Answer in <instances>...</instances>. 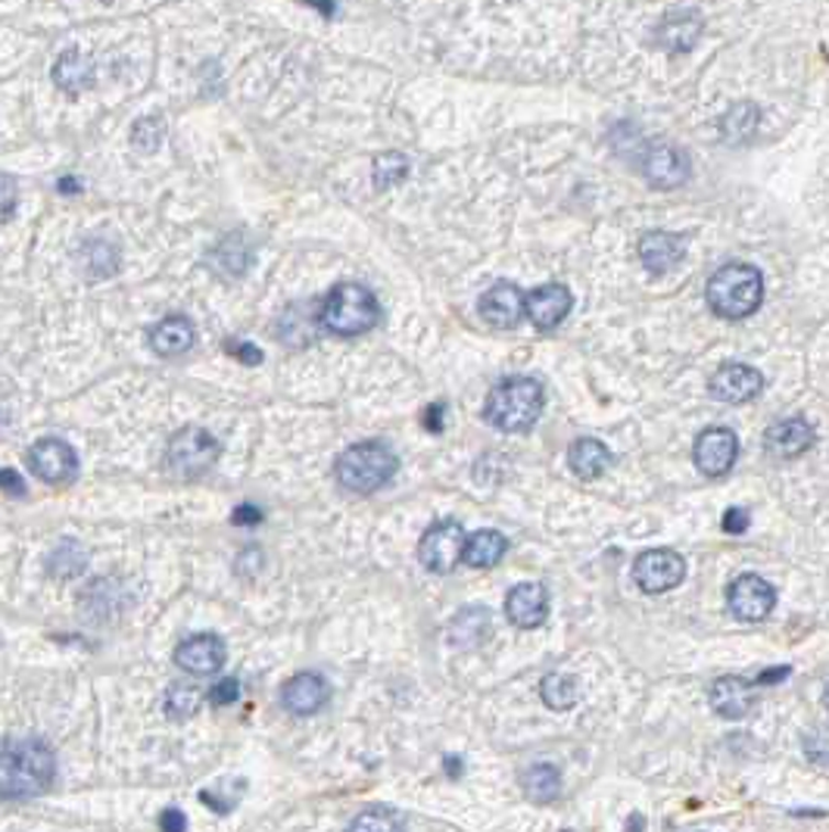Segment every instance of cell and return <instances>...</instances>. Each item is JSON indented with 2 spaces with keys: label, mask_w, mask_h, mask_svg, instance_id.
<instances>
[{
  "label": "cell",
  "mask_w": 829,
  "mask_h": 832,
  "mask_svg": "<svg viewBox=\"0 0 829 832\" xmlns=\"http://www.w3.org/2000/svg\"><path fill=\"white\" fill-rule=\"evenodd\" d=\"M57 774L54 752L41 739H13L0 749V798H35Z\"/></svg>",
  "instance_id": "1"
},
{
  "label": "cell",
  "mask_w": 829,
  "mask_h": 832,
  "mask_svg": "<svg viewBox=\"0 0 829 832\" xmlns=\"http://www.w3.org/2000/svg\"><path fill=\"white\" fill-rule=\"evenodd\" d=\"M546 393L537 378H505L490 390L483 418L505 434H524L540 421Z\"/></svg>",
  "instance_id": "2"
},
{
  "label": "cell",
  "mask_w": 829,
  "mask_h": 832,
  "mask_svg": "<svg viewBox=\"0 0 829 832\" xmlns=\"http://www.w3.org/2000/svg\"><path fill=\"white\" fill-rule=\"evenodd\" d=\"M705 296H708L714 315H720L727 322H742L761 306L764 278L749 262H727L712 274Z\"/></svg>",
  "instance_id": "3"
},
{
  "label": "cell",
  "mask_w": 829,
  "mask_h": 832,
  "mask_svg": "<svg viewBox=\"0 0 829 832\" xmlns=\"http://www.w3.org/2000/svg\"><path fill=\"white\" fill-rule=\"evenodd\" d=\"M318 325L337 337H359L381 325V303L362 284H337L318 310Z\"/></svg>",
  "instance_id": "4"
},
{
  "label": "cell",
  "mask_w": 829,
  "mask_h": 832,
  "mask_svg": "<svg viewBox=\"0 0 829 832\" xmlns=\"http://www.w3.org/2000/svg\"><path fill=\"white\" fill-rule=\"evenodd\" d=\"M396 471H400V459L393 456L390 446L378 443V440L349 446L340 452V459L334 465L340 486L349 493H359V496L378 493L381 486L393 481Z\"/></svg>",
  "instance_id": "5"
},
{
  "label": "cell",
  "mask_w": 829,
  "mask_h": 832,
  "mask_svg": "<svg viewBox=\"0 0 829 832\" xmlns=\"http://www.w3.org/2000/svg\"><path fill=\"white\" fill-rule=\"evenodd\" d=\"M222 446L215 440L210 430L203 427H184L178 430L169 443V452H166V462H169V471L181 481H193L200 474H206L210 468L215 465Z\"/></svg>",
  "instance_id": "6"
},
{
  "label": "cell",
  "mask_w": 829,
  "mask_h": 832,
  "mask_svg": "<svg viewBox=\"0 0 829 832\" xmlns=\"http://www.w3.org/2000/svg\"><path fill=\"white\" fill-rule=\"evenodd\" d=\"M639 172L658 191H674L690 178V156L671 140H652L639 150Z\"/></svg>",
  "instance_id": "7"
},
{
  "label": "cell",
  "mask_w": 829,
  "mask_h": 832,
  "mask_svg": "<svg viewBox=\"0 0 829 832\" xmlns=\"http://www.w3.org/2000/svg\"><path fill=\"white\" fill-rule=\"evenodd\" d=\"M464 530L459 521H437L427 527V533L418 542V559L434 574H452L456 564L462 562Z\"/></svg>",
  "instance_id": "8"
},
{
  "label": "cell",
  "mask_w": 829,
  "mask_h": 832,
  "mask_svg": "<svg viewBox=\"0 0 829 832\" xmlns=\"http://www.w3.org/2000/svg\"><path fill=\"white\" fill-rule=\"evenodd\" d=\"M683 577H686V562L674 549H649L634 562V581L649 596L674 589L683 583Z\"/></svg>",
  "instance_id": "9"
},
{
  "label": "cell",
  "mask_w": 829,
  "mask_h": 832,
  "mask_svg": "<svg viewBox=\"0 0 829 832\" xmlns=\"http://www.w3.org/2000/svg\"><path fill=\"white\" fill-rule=\"evenodd\" d=\"M736 456H739V440H736V434L730 427H708V430L698 434V440L693 446L695 468L705 477L730 474L736 465Z\"/></svg>",
  "instance_id": "10"
},
{
  "label": "cell",
  "mask_w": 829,
  "mask_h": 832,
  "mask_svg": "<svg viewBox=\"0 0 829 832\" xmlns=\"http://www.w3.org/2000/svg\"><path fill=\"white\" fill-rule=\"evenodd\" d=\"M29 468L44 484H69L78 471V456L59 437H44L29 449Z\"/></svg>",
  "instance_id": "11"
},
{
  "label": "cell",
  "mask_w": 829,
  "mask_h": 832,
  "mask_svg": "<svg viewBox=\"0 0 829 832\" xmlns=\"http://www.w3.org/2000/svg\"><path fill=\"white\" fill-rule=\"evenodd\" d=\"M727 601H730V611H733L736 618L746 620V623H758V620H764L773 611L776 593H773V586L764 577L742 574V577H736L730 583Z\"/></svg>",
  "instance_id": "12"
},
{
  "label": "cell",
  "mask_w": 829,
  "mask_h": 832,
  "mask_svg": "<svg viewBox=\"0 0 829 832\" xmlns=\"http://www.w3.org/2000/svg\"><path fill=\"white\" fill-rule=\"evenodd\" d=\"M708 390H712L714 400H720V403H749L754 400L761 390H764V378H761V371L752 366H746V362H727V366H720L712 374V381H708Z\"/></svg>",
  "instance_id": "13"
},
{
  "label": "cell",
  "mask_w": 829,
  "mask_h": 832,
  "mask_svg": "<svg viewBox=\"0 0 829 832\" xmlns=\"http://www.w3.org/2000/svg\"><path fill=\"white\" fill-rule=\"evenodd\" d=\"M571 310H574V296L564 284H542L524 296V315L534 322V328L540 330L559 328Z\"/></svg>",
  "instance_id": "14"
},
{
  "label": "cell",
  "mask_w": 829,
  "mask_h": 832,
  "mask_svg": "<svg viewBox=\"0 0 829 832\" xmlns=\"http://www.w3.org/2000/svg\"><path fill=\"white\" fill-rule=\"evenodd\" d=\"M175 664H178L181 671L193 674V677L219 674L222 664H225V642L215 637V633H200V637L184 639V642L175 649Z\"/></svg>",
  "instance_id": "15"
},
{
  "label": "cell",
  "mask_w": 829,
  "mask_h": 832,
  "mask_svg": "<svg viewBox=\"0 0 829 832\" xmlns=\"http://www.w3.org/2000/svg\"><path fill=\"white\" fill-rule=\"evenodd\" d=\"M505 615L522 630L540 627L546 615H549V593H546V586L542 583H518L508 593V599H505Z\"/></svg>",
  "instance_id": "16"
},
{
  "label": "cell",
  "mask_w": 829,
  "mask_h": 832,
  "mask_svg": "<svg viewBox=\"0 0 829 832\" xmlns=\"http://www.w3.org/2000/svg\"><path fill=\"white\" fill-rule=\"evenodd\" d=\"M814 446V427L805 418H786L768 427L764 449L773 459H798Z\"/></svg>",
  "instance_id": "17"
},
{
  "label": "cell",
  "mask_w": 829,
  "mask_h": 832,
  "mask_svg": "<svg viewBox=\"0 0 829 832\" xmlns=\"http://www.w3.org/2000/svg\"><path fill=\"white\" fill-rule=\"evenodd\" d=\"M708 698H712L714 711L720 717H727V720H742V717L752 715L754 698H758V686L749 683L746 677H720L712 686Z\"/></svg>",
  "instance_id": "18"
},
{
  "label": "cell",
  "mask_w": 829,
  "mask_h": 832,
  "mask_svg": "<svg viewBox=\"0 0 829 832\" xmlns=\"http://www.w3.org/2000/svg\"><path fill=\"white\" fill-rule=\"evenodd\" d=\"M481 315L483 322L493 325V328H515L524 318V293L515 284H508V281L493 284L490 291L483 293Z\"/></svg>",
  "instance_id": "19"
},
{
  "label": "cell",
  "mask_w": 829,
  "mask_h": 832,
  "mask_svg": "<svg viewBox=\"0 0 829 832\" xmlns=\"http://www.w3.org/2000/svg\"><path fill=\"white\" fill-rule=\"evenodd\" d=\"M331 698V689L325 679L318 674H296V677L284 683L281 689V705L288 708L290 715H315L325 708V701Z\"/></svg>",
  "instance_id": "20"
},
{
  "label": "cell",
  "mask_w": 829,
  "mask_h": 832,
  "mask_svg": "<svg viewBox=\"0 0 829 832\" xmlns=\"http://www.w3.org/2000/svg\"><path fill=\"white\" fill-rule=\"evenodd\" d=\"M639 262L652 274L676 269L683 262V237L671 232H649L639 237Z\"/></svg>",
  "instance_id": "21"
},
{
  "label": "cell",
  "mask_w": 829,
  "mask_h": 832,
  "mask_svg": "<svg viewBox=\"0 0 829 832\" xmlns=\"http://www.w3.org/2000/svg\"><path fill=\"white\" fill-rule=\"evenodd\" d=\"M698 38H702V13L695 10H671L656 29V41L671 54L690 50Z\"/></svg>",
  "instance_id": "22"
},
{
  "label": "cell",
  "mask_w": 829,
  "mask_h": 832,
  "mask_svg": "<svg viewBox=\"0 0 829 832\" xmlns=\"http://www.w3.org/2000/svg\"><path fill=\"white\" fill-rule=\"evenodd\" d=\"M193 344H197V330L184 315H169V318H163L159 325L150 328V349L163 359L184 356Z\"/></svg>",
  "instance_id": "23"
},
{
  "label": "cell",
  "mask_w": 829,
  "mask_h": 832,
  "mask_svg": "<svg viewBox=\"0 0 829 832\" xmlns=\"http://www.w3.org/2000/svg\"><path fill=\"white\" fill-rule=\"evenodd\" d=\"M568 465L580 481H596L605 474V468L612 465V452L596 437H583V440H574L568 449Z\"/></svg>",
  "instance_id": "24"
},
{
  "label": "cell",
  "mask_w": 829,
  "mask_h": 832,
  "mask_svg": "<svg viewBox=\"0 0 829 832\" xmlns=\"http://www.w3.org/2000/svg\"><path fill=\"white\" fill-rule=\"evenodd\" d=\"M505 552H508V540L502 537L500 530H481L471 540H464L462 562L478 567V571L481 567H496L505 559Z\"/></svg>",
  "instance_id": "25"
},
{
  "label": "cell",
  "mask_w": 829,
  "mask_h": 832,
  "mask_svg": "<svg viewBox=\"0 0 829 832\" xmlns=\"http://www.w3.org/2000/svg\"><path fill=\"white\" fill-rule=\"evenodd\" d=\"M758 122H761V110L749 103V100H742V103H736L730 106L724 119H720V137L727 140V144H749L754 135H758Z\"/></svg>",
  "instance_id": "26"
},
{
  "label": "cell",
  "mask_w": 829,
  "mask_h": 832,
  "mask_svg": "<svg viewBox=\"0 0 829 832\" xmlns=\"http://www.w3.org/2000/svg\"><path fill=\"white\" fill-rule=\"evenodd\" d=\"M91 76H94L91 59L85 57V54H78V50H66L57 59V66H54V81L66 94H81L91 85Z\"/></svg>",
  "instance_id": "27"
},
{
  "label": "cell",
  "mask_w": 829,
  "mask_h": 832,
  "mask_svg": "<svg viewBox=\"0 0 829 832\" xmlns=\"http://www.w3.org/2000/svg\"><path fill=\"white\" fill-rule=\"evenodd\" d=\"M524 795L537 805H552L561 792V779L559 771L552 764H534L522 774Z\"/></svg>",
  "instance_id": "28"
},
{
  "label": "cell",
  "mask_w": 829,
  "mask_h": 832,
  "mask_svg": "<svg viewBox=\"0 0 829 832\" xmlns=\"http://www.w3.org/2000/svg\"><path fill=\"white\" fill-rule=\"evenodd\" d=\"M81 266L88 278H113L119 271V250L107 240H88L81 247Z\"/></svg>",
  "instance_id": "29"
},
{
  "label": "cell",
  "mask_w": 829,
  "mask_h": 832,
  "mask_svg": "<svg viewBox=\"0 0 829 832\" xmlns=\"http://www.w3.org/2000/svg\"><path fill=\"white\" fill-rule=\"evenodd\" d=\"M540 696L549 708H556V711H568V708H574V705H578V696H580L578 679L564 677V674H549V677L540 683Z\"/></svg>",
  "instance_id": "30"
},
{
  "label": "cell",
  "mask_w": 829,
  "mask_h": 832,
  "mask_svg": "<svg viewBox=\"0 0 829 832\" xmlns=\"http://www.w3.org/2000/svg\"><path fill=\"white\" fill-rule=\"evenodd\" d=\"M408 156L400 154V150H387L374 159V188L378 191H390V188H396L400 181H405V175H408Z\"/></svg>",
  "instance_id": "31"
},
{
  "label": "cell",
  "mask_w": 829,
  "mask_h": 832,
  "mask_svg": "<svg viewBox=\"0 0 829 832\" xmlns=\"http://www.w3.org/2000/svg\"><path fill=\"white\" fill-rule=\"evenodd\" d=\"M490 633V615L481 611V608H471L456 618V627H452V642L456 645H478L481 639H486Z\"/></svg>",
  "instance_id": "32"
},
{
  "label": "cell",
  "mask_w": 829,
  "mask_h": 832,
  "mask_svg": "<svg viewBox=\"0 0 829 832\" xmlns=\"http://www.w3.org/2000/svg\"><path fill=\"white\" fill-rule=\"evenodd\" d=\"M166 137V122L159 116H144L137 119L135 128H132V144H135L141 154H156L159 144Z\"/></svg>",
  "instance_id": "33"
},
{
  "label": "cell",
  "mask_w": 829,
  "mask_h": 832,
  "mask_svg": "<svg viewBox=\"0 0 829 832\" xmlns=\"http://www.w3.org/2000/svg\"><path fill=\"white\" fill-rule=\"evenodd\" d=\"M200 693L193 689V686H184V683H175L172 689H169V696H166V708H169V717L175 720H184V717H191L197 708H200Z\"/></svg>",
  "instance_id": "34"
},
{
  "label": "cell",
  "mask_w": 829,
  "mask_h": 832,
  "mask_svg": "<svg viewBox=\"0 0 829 832\" xmlns=\"http://www.w3.org/2000/svg\"><path fill=\"white\" fill-rule=\"evenodd\" d=\"M81 567H85V552L78 549L76 542H63L54 552V559H51V571L57 577H76V574H81Z\"/></svg>",
  "instance_id": "35"
},
{
  "label": "cell",
  "mask_w": 829,
  "mask_h": 832,
  "mask_svg": "<svg viewBox=\"0 0 829 832\" xmlns=\"http://www.w3.org/2000/svg\"><path fill=\"white\" fill-rule=\"evenodd\" d=\"M349 832H403V827L390 813L366 811L349 823Z\"/></svg>",
  "instance_id": "36"
},
{
  "label": "cell",
  "mask_w": 829,
  "mask_h": 832,
  "mask_svg": "<svg viewBox=\"0 0 829 832\" xmlns=\"http://www.w3.org/2000/svg\"><path fill=\"white\" fill-rule=\"evenodd\" d=\"M16 196H20V188H16V178L10 175H0V225L13 215L16 210Z\"/></svg>",
  "instance_id": "37"
},
{
  "label": "cell",
  "mask_w": 829,
  "mask_h": 832,
  "mask_svg": "<svg viewBox=\"0 0 829 832\" xmlns=\"http://www.w3.org/2000/svg\"><path fill=\"white\" fill-rule=\"evenodd\" d=\"M240 696V686H237V679H222V683H215L213 689H210V701L213 705H234Z\"/></svg>",
  "instance_id": "38"
},
{
  "label": "cell",
  "mask_w": 829,
  "mask_h": 832,
  "mask_svg": "<svg viewBox=\"0 0 829 832\" xmlns=\"http://www.w3.org/2000/svg\"><path fill=\"white\" fill-rule=\"evenodd\" d=\"M724 530L727 533H733V537H739V533H746L749 530V524H752V518H749V511L746 508H727L724 511Z\"/></svg>",
  "instance_id": "39"
},
{
  "label": "cell",
  "mask_w": 829,
  "mask_h": 832,
  "mask_svg": "<svg viewBox=\"0 0 829 832\" xmlns=\"http://www.w3.org/2000/svg\"><path fill=\"white\" fill-rule=\"evenodd\" d=\"M0 490H3L7 496H13V499H22V496H25V484H22V477L13 468H3V471H0Z\"/></svg>",
  "instance_id": "40"
},
{
  "label": "cell",
  "mask_w": 829,
  "mask_h": 832,
  "mask_svg": "<svg viewBox=\"0 0 829 832\" xmlns=\"http://www.w3.org/2000/svg\"><path fill=\"white\" fill-rule=\"evenodd\" d=\"M159 830L163 832H184L188 830V817L178 811V808H166L159 813Z\"/></svg>",
  "instance_id": "41"
},
{
  "label": "cell",
  "mask_w": 829,
  "mask_h": 832,
  "mask_svg": "<svg viewBox=\"0 0 829 832\" xmlns=\"http://www.w3.org/2000/svg\"><path fill=\"white\" fill-rule=\"evenodd\" d=\"M228 352L237 356L240 362H247V366H259L262 362V352L253 347V344H228Z\"/></svg>",
  "instance_id": "42"
},
{
  "label": "cell",
  "mask_w": 829,
  "mask_h": 832,
  "mask_svg": "<svg viewBox=\"0 0 829 832\" xmlns=\"http://www.w3.org/2000/svg\"><path fill=\"white\" fill-rule=\"evenodd\" d=\"M234 524H240V527H247V524H259L262 521V511L256 508V505H237L232 515Z\"/></svg>",
  "instance_id": "43"
},
{
  "label": "cell",
  "mask_w": 829,
  "mask_h": 832,
  "mask_svg": "<svg viewBox=\"0 0 829 832\" xmlns=\"http://www.w3.org/2000/svg\"><path fill=\"white\" fill-rule=\"evenodd\" d=\"M425 427L430 434H440V430H444V403L425 408Z\"/></svg>",
  "instance_id": "44"
},
{
  "label": "cell",
  "mask_w": 829,
  "mask_h": 832,
  "mask_svg": "<svg viewBox=\"0 0 829 832\" xmlns=\"http://www.w3.org/2000/svg\"><path fill=\"white\" fill-rule=\"evenodd\" d=\"M783 677H789V667H773V671H764V674L758 677V683H773V679H783Z\"/></svg>",
  "instance_id": "45"
},
{
  "label": "cell",
  "mask_w": 829,
  "mask_h": 832,
  "mask_svg": "<svg viewBox=\"0 0 829 832\" xmlns=\"http://www.w3.org/2000/svg\"><path fill=\"white\" fill-rule=\"evenodd\" d=\"M59 191H63V194H72V191H78V181H72V178H63V181H59Z\"/></svg>",
  "instance_id": "46"
},
{
  "label": "cell",
  "mask_w": 829,
  "mask_h": 832,
  "mask_svg": "<svg viewBox=\"0 0 829 832\" xmlns=\"http://www.w3.org/2000/svg\"><path fill=\"white\" fill-rule=\"evenodd\" d=\"M639 830H642V817L637 813V817H630V820H627V832H639Z\"/></svg>",
  "instance_id": "47"
},
{
  "label": "cell",
  "mask_w": 829,
  "mask_h": 832,
  "mask_svg": "<svg viewBox=\"0 0 829 832\" xmlns=\"http://www.w3.org/2000/svg\"><path fill=\"white\" fill-rule=\"evenodd\" d=\"M446 767H449V774H462V764H456V761H452V757H449V761H446Z\"/></svg>",
  "instance_id": "48"
}]
</instances>
